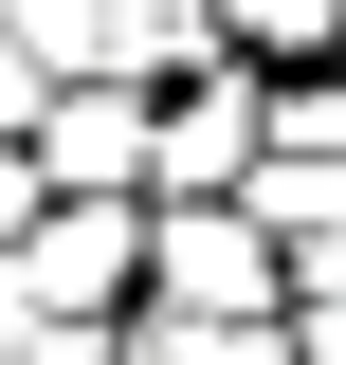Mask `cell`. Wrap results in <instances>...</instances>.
<instances>
[{
  "mask_svg": "<svg viewBox=\"0 0 346 365\" xmlns=\"http://www.w3.org/2000/svg\"><path fill=\"white\" fill-rule=\"evenodd\" d=\"M146 311L164 329H292V256L237 201H146Z\"/></svg>",
  "mask_w": 346,
  "mask_h": 365,
  "instance_id": "6da1fadb",
  "label": "cell"
},
{
  "mask_svg": "<svg viewBox=\"0 0 346 365\" xmlns=\"http://www.w3.org/2000/svg\"><path fill=\"white\" fill-rule=\"evenodd\" d=\"M55 201H37V165H19V146H0V256H19V237H37Z\"/></svg>",
  "mask_w": 346,
  "mask_h": 365,
  "instance_id": "9c48e42d",
  "label": "cell"
},
{
  "mask_svg": "<svg viewBox=\"0 0 346 365\" xmlns=\"http://www.w3.org/2000/svg\"><path fill=\"white\" fill-rule=\"evenodd\" d=\"M256 146H273V73H182L146 91V201H256Z\"/></svg>",
  "mask_w": 346,
  "mask_h": 365,
  "instance_id": "7a4b0ae2",
  "label": "cell"
},
{
  "mask_svg": "<svg viewBox=\"0 0 346 365\" xmlns=\"http://www.w3.org/2000/svg\"><path fill=\"white\" fill-rule=\"evenodd\" d=\"M0 37L37 55V91H110V0H0Z\"/></svg>",
  "mask_w": 346,
  "mask_h": 365,
  "instance_id": "52a82bcc",
  "label": "cell"
},
{
  "mask_svg": "<svg viewBox=\"0 0 346 365\" xmlns=\"http://www.w3.org/2000/svg\"><path fill=\"white\" fill-rule=\"evenodd\" d=\"M19 165H37V201H146V91H55Z\"/></svg>",
  "mask_w": 346,
  "mask_h": 365,
  "instance_id": "277c9868",
  "label": "cell"
},
{
  "mask_svg": "<svg viewBox=\"0 0 346 365\" xmlns=\"http://www.w3.org/2000/svg\"><path fill=\"white\" fill-rule=\"evenodd\" d=\"M37 110H55V91H37V55L0 37V146H37Z\"/></svg>",
  "mask_w": 346,
  "mask_h": 365,
  "instance_id": "ba28073f",
  "label": "cell"
},
{
  "mask_svg": "<svg viewBox=\"0 0 346 365\" xmlns=\"http://www.w3.org/2000/svg\"><path fill=\"white\" fill-rule=\"evenodd\" d=\"M19 292H37V329H128L146 311V201H55L19 237Z\"/></svg>",
  "mask_w": 346,
  "mask_h": 365,
  "instance_id": "3957f363",
  "label": "cell"
},
{
  "mask_svg": "<svg viewBox=\"0 0 346 365\" xmlns=\"http://www.w3.org/2000/svg\"><path fill=\"white\" fill-rule=\"evenodd\" d=\"M292 365H346V292H328V311H292Z\"/></svg>",
  "mask_w": 346,
  "mask_h": 365,
  "instance_id": "30bf717a",
  "label": "cell"
},
{
  "mask_svg": "<svg viewBox=\"0 0 346 365\" xmlns=\"http://www.w3.org/2000/svg\"><path fill=\"white\" fill-rule=\"evenodd\" d=\"M219 73V0H110V91H182Z\"/></svg>",
  "mask_w": 346,
  "mask_h": 365,
  "instance_id": "8992f818",
  "label": "cell"
},
{
  "mask_svg": "<svg viewBox=\"0 0 346 365\" xmlns=\"http://www.w3.org/2000/svg\"><path fill=\"white\" fill-rule=\"evenodd\" d=\"M219 55H237V73H346V0H219Z\"/></svg>",
  "mask_w": 346,
  "mask_h": 365,
  "instance_id": "5b68a950",
  "label": "cell"
},
{
  "mask_svg": "<svg viewBox=\"0 0 346 365\" xmlns=\"http://www.w3.org/2000/svg\"><path fill=\"white\" fill-rule=\"evenodd\" d=\"M19 347H37V292H19V256H0V365H19Z\"/></svg>",
  "mask_w": 346,
  "mask_h": 365,
  "instance_id": "8fae6325",
  "label": "cell"
}]
</instances>
